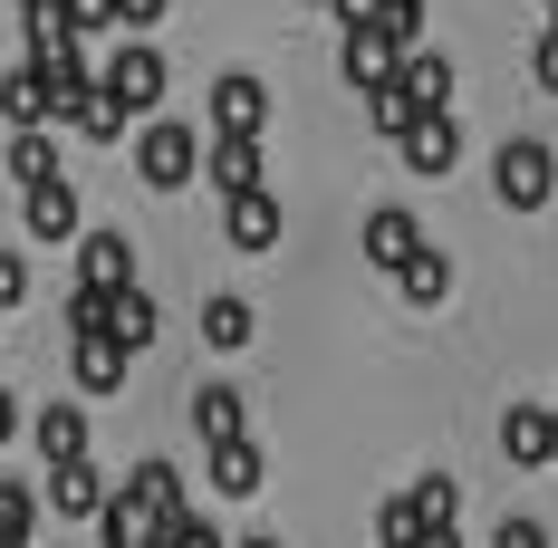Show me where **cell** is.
<instances>
[{"mask_svg": "<svg viewBox=\"0 0 558 548\" xmlns=\"http://www.w3.org/2000/svg\"><path fill=\"white\" fill-rule=\"evenodd\" d=\"M404 500H414V520H424V529H452V510H462V482H452V472H424Z\"/></svg>", "mask_w": 558, "mask_h": 548, "instance_id": "484cf974", "label": "cell"}, {"mask_svg": "<svg viewBox=\"0 0 558 548\" xmlns=\"http://www.w3.org/2000/svg\"><path fill=\"white\" fill-rule=\"evenodd\" d=\"M530 77H539V97H558V29H539V49H530Z\"/></svg>", "mask_w": 558, "mask_h": 548, "instance_id": "1f68e13d", "label": "cell"}, {"mask_svg": "<svg viewBox=\"0 0 558 548\" xmlns=\"http://www.w3.org/2000/svg\"><path fill=\"white\" fill-rule=\"evenodd\" d=\"M356 241H366V260H376V270H404V260L424 251V221H414V212H395V203H376Z\"/></svg>", "mask_w": 558, "mask_h": 548, "instance_id": "7c38bea8", "label": "cell"}, {"mask_svg": "<svg viewBox=\"0 0 558 548\" xmlns=\"http://www.w3.org/2000/svg\"><path fill=\"white\" fill-rule=\"evenodd\" d=\"M20 299H29V260H20V251H0V318H10Z\"/></svg>", "mask_w": 558, "mask_h": 548, "instance_id": "f546056e", "label": "cell"}, {"mask_svg": "<svg viewBox=\"0 0 558 548\" xmlns=\"http://www.w3.org/2000/svg\"><path fill=\"white\" fill-rule=\"evenodd\" d=\"M414 539H424V520H414V500L395 491L386 510H376V548H414Z\"/></svg>", "mask_w": 558, "mask_h": 548, "instance_id": "83f0119b", "label": "cell"}, {"mask_svg": "<svg viewBox=\"0 0 558 548\" xmlns=\"http://www.w3.org/2000/svg\"><path fill=\"white\" fill-rule=\"evenodd\" d=\"M492 548H549V529H539V520H520V510H510L501 529H492Z\"/></svg>", "mask_w": 558, "mask_h": 548, "instance_id": "4dcf8cb0", "label": "cell"}, {"mask_svg": "<svg viewBox=\"0 0 558 548\" xmlns=\"http://www.w3.org/2000/svg\"><path fill=\"white\" fill-rule=\"evenodd\" d=\"M213 135H270V87L251 68H222L213 77Z\"/></svg>", "mask_w": 558, "mask_h": 548, "instance_id": "277c9868", "label": "cell"}, {"mask_svg": "<svg viewBox=\"0 0 558 548\" xmlns=\"http://www.w3.org/2000/svg\"><path fill=\"white\" fill-rule=\"evenodd\" d=\"M366 115H376V135H404V125H414V107H404L395 87H376V97H366Z\"/></svg>", "mask_w": 558, "mask_h": 548, "instance_id": "f1b7e54d", "label": "cell"}, {"mask_svg": "<svg viewBox=\"0 0 558 548\" xmlns=\"http://www.w3.org/2000/svg\"><path fill=\"white\" fill-rule=\"evenodd\" d=\"M116 491L135 500V510H155V520H183V510H193V500H183V472H173V462H135V472H125Z\"/></svg>", "mask_w": 558, "mask_h": 548, "instance_id": "d6986e66", "label": "cell"}, {"mask_svg": "<svg viewBox=\"0 0 558 548\" xmlns=\"http://www.w3.org/2000/svg\"><path fill=\"white\" fill-rule=\"evenodd\" d=\"M260 165H270L260 135H203V173L222 183V203H231V193H260Z\"/></svg>", "mask_w": 558, "mask_h": 548, "instance_id": "9c48e42d", "label": "cell"}, {"mask_svg": "<svg viewBox=\"0 0 558 548\" xmlns=\"http://www.w3.org/2000/svg\"><path fill=\"white\" fill-rule=\"evenodd\" d=\"M337 68H347V87H356V97H376V87H395V49L376 39V29H347V49H337Z\"/></svg>", "mask_w": 558, "mask_h": 548, "instance_id": "ffe728a7", "label": "cell"}, {"mask_svg": "<svg viewBox=\"0 0 558 548\" xmlns=\"http://www.w3.org/2000/svg\"><path fill=\"white\" fill-rule=\"evenodd\" d=\"M366 29H376L395 58H414V49H424V0H376V20H366Z\"/></svg>", "mask_w": 558, "mask_h": 548, "instance_id": "d4e9b609", "label": "cell"}, {"mask_svg": "<svg viewBox=\"0 0 558 548\" xmlns=\"http://www.w3.org/2000/svg\"><path fill=\"white\" fill-rule=\"evenodd\" d=\"M20 221H29V241H68V251H77L87 203H77V183L58 173V183H29V193H20Z\"/></svg>", "mask_w": 558, "mask_h": 548, "instance_id": "5b68a950", "label": "cell"}, {"mask_svg": "<svg viewBox=\"0 0 558 548\" xmlns=\"http://www.w3.org/2000/svg\"><path fill=\"white\" fill-rule=\"evenodd\" d=\"M231 548H279V539H270V529H251V539H231Z\"/></svg>", "mask_w": 558, "mask_h": 548, "instance_id": "d590c367", "label": "cell"}, {"mask_svg": "<svg viewBox=\"0 0 558 548\" xmlns=\"http://www.w3.org/2000/svg\"><path fill=\"white\" fill-rule=\"evenodd\" d=\"M0 115H10V135H29V125H49V77L20 58L10 77H0Z\"/></svg>", "mask_w": 558, "mask_h": 548, "instance_id": "44dd1931", "label": "cell"}, {"mask_svg": "<svg viewBox=\"0 0 558 548\" xmlns=\"http://www.w3.org/2000/svg\"><path fill=\"white\" fill-rule=\"evenodd\" d=\"M452 87H462V77H452V58H444V49L395 58V97H404L414 115H452Z\"/></svg>", "mask_w": 558, "mask_h": 548, "instance_id": "8992f818", "label": "cell"}, {"mask_svg": "<svg viewBox=\"0 0 558 548\" xmlns=\"http://www.w3.org/2000/svg\"><path fill=\"white\" fill-rule=\"evenodd\" d=\"M251 328H260V318H251V299H241V289H213V299H203V346H213V356H241Z\"/></svg>", "mask_w": 558, "mask_h": 548, "instance_id": "ac0fdd59", "label": "cell"}, {"mask_svg": "<svg viewBox=\"0 0 558 548\" xmlns=\"http://www.w3.org/2000/svg\"><path fill=\"white\" fill-rule=\"evenodd\" d=\"M260 482H270V452H260L251 434H241V442H213V491H222V500H251Z\"/></svg>", "mask_w": 558, "mask_h": 548, "instance_id": "2e32d148", "label": "cell"}, {"mask_svg": "<svg viewBox=\"0 0 558 548\" xmlns=\"http://www.w3.org/2000/svg\"><path fill=\"white\" fill-rule=\"evenodd\" d=\"M29 442L49 452V472L58 462H87V404H39L29 414Z\"/></svg>", "mask_w": 558, "mask_h": 548, "instance_id": "5bb4252c", "label": "cell"}, {"mask_svg": "<svg viewBox=\"0 0 558 548\" xmlns=\"http://www.w3.org/2000/svg\"><path fill=\"white\" fill-rule=\"evenodd\" d=\"M395 289H404L414 308H444V299H452V260H444V251H434V241H424V251H414V260L395 270Z\"/></svg>", "mask_w": 558, "mask_h": 548, "instance_id": "603a6c76", "label": "cell"}, {"mask_svg": "<svg viewBox=\"0 0 558 548\" xmlns=\"http://www.w3.org/2000/svg\"><path fill=\"white\" fill-rule=\"evenodd\" d=\"M135 173H145L155 193H183V183L203 173V125H183V115H145V125H135Z\"/></svg>", "mask_w": 558, "mask_h": 548, "instance_id": "7a4b0ae2", "label": "cell"}, {"mask_svg": "<svg viewBox=\"0 0 558 548\" xmlns=\"http://www.w3.org/2000/svg\"><path fill=\"white\" fill-rule=\"evenodd\" d=\"M165 87H173V58L155 39H125V49L97 58V97H107L125 125H145V115H165Z\"/></svg>", "mask_w": 558, "mask_h": 548, "instance_id": "6da1fadb", "label": "cell"}, {"mask_svg": "<svg viewBox=\"0 0 558 548\" xmlns=\"http://www.w3.org/2000/svg\"><path fill=\"white\" fill-rule=\"evenodd\" d=\"M222 241H231V251H279V193H270V183L222 203Z\"/></svg>", "mask_w": 558, "mask_h": 548, "instance_id": "8fae6325", "label": "cell"}, {"mask_svg": "<svg viewBox=\"0 0 558 548\" xmlns=\"http://www.w3.org/2000/svg\"><path fill=\"white\" fill-rule=\"evenodd\" d=\"M20 10H29V0H20Z\"/></svg>", "mask_w": 558, "mask_h": 548, "instance_id": "74e56055", "label": "cell"}, {"mask_svg": "<svg viewBox=\"0 0 558 548\" xmlns=\"http://www.w3.org/2000/svg\"><path fill=\"white\" fill-rule=\"evenodd\" d=\"M155 328H165V308H155L145 289H116V299H107V346L145 356V346H155Z\"/></svg>", "mask_w": 558, "mask_h": 548, "instance_id": "9a60e30c", "label": "cell"}, {"mask_svg": "<svg viewBox=\"0 0 558 548\" xmlns=\"http://www.w3.org/2000/svg\"><path fill=\"white\" fill-rule=\"evenodd\" d=\"M414 548H462V529H424V539H414Z\"/></svg>", "mask_w": 558, "mask_h": 548, "instance_id": "e575fe53", "label": "cell"}, {"mask_svg": "<svg viewBox=\"0 0 558 548\" xmlns=\"http://www.w3.org/2000/svg\"><path fill=\"white\" fill-rule=\"evenodd\" d=\"M107 491H116V482H97V462H58V472H49V510H58V520H97Z\"/></svg>", "mask_w": 558, "mask_h": 548, "instance_id": "e0dca14e", "label": "cell"}, {"mask_svg": "<svg viewBox=\"0 0 558 548\" xmlns=\"http://www.w3.org/2000/svg\"><path fill=\"white\" fill-rule=\"evenodd\" d=\"M49 10H58V29H68L77 49H97V39L116 29V0H49Z\"/></svg>", "mask_w": 558, "mask_h": 548, "instance_id": "4316f807", "label": "cell"}, {"mask_svg": "<svg viewBox=\"0 0 558 548\" xmlns=\"http://www.w3.org/2000/svg\"><path fill=\"white\" fill-rule=\"evenodd\" d=\"M77 289H97V299L135 289V241L125 231H77Z\"/></svg>", "mask_w": 558, "mask_h": 548, "instance_id": "52a82bcc", "label": "cell"}, {"mask_svg": "<svg viewBox=\"0 0 558 548\" xmlns=\"http://www.w3.org/2000/svg\"><path fill=\"white\" fill-rule=\"evenodd\" d=\"M395 155H404V173H434V183H444V173L462 165V125H452V115H414V125L395 135Z\"/></svg>", "mask_w": 558, "mask_h": 548, "instance_id": "ba28073f", "label": "cell"}, {"mask_svg": "<svg viewBox=\"0 0 558 548\" xmlns=\"http://www.w3.org/2000/svg\"><path fill=\"white\" fill-rule=\"evenodd\" d=\"M125 346H107V337H68V376H77V394H125Z\"/></svg>", "mask_w": 558, "mask_h": 548, "instance_id": "4fadbf2b", "label": "cell"}, {"mask_svg": "<svg viewBox=\"0 0 558 548\" xmlns=\"http://www.w3.org/2000/svg\"><path fill=\"white\" fill-rule=\"evenodd\" d=\"M492 193H501L510 212H539L558 193V155L539 135H501V155H492Z\"/></svg>", "mask_w": 558, "mask_h": 548, "instance_id": "3957f363", "label": "cell"}, {"mask_svg": "<svg viewBox=\"0 0 558 548\" xmlns=\"http://www.w3.org/2000/svg\"><path fill=\"white\" fill-rule=\"evenodd\" d=\"M165 10H173V0H116V29H155Z\"/></svg>", "mask_w": 558, "mask_h": 548, "instance_id": "d6a6232c", "label": "cell"}, {"mask_svg": "<svg viewBox=\"0 0 558 548\" xmlns=\"http://www.w3.org/2000/svg\"><path fill=\"white\" fill-rule=\"evenodd\" d=\"M193 434H203V442H241V434H251L241 385H203V394H193Z\"/></svg>", "mask_w": 558, "mask_h": 548, "instance_id": "7402d4cb", "label": "cell"}, {"mask_svg": "<svg viewBox=\"0 0 558 548\" xmlns=\"http://www.w3.org/2000/svg\"><path fill=\"white\" fill-rule=\"evenodd\" d=\"M308 10H328V0H308Z\"/></svg>", "mask_w": 558, "mask_h": 548, "instance_id": "8d00e7d4", "label": "cell"}, {"mask_svg": "<svg viewBox=\"0 0 558 548\" xmlns=\"http://www.w3.org/2000/svg\"><path fill=\"white\" fill-rule=\"evenodd\" d=\"M20 434V394H10V385H0V442Z\"/></svg>", "mask_w": 558, "mask_h": 548, "instance_id": "836d02e7", "label": "cell"}, {"mask_svg": "<svg viewBox=\"0 0 558 548\" xmlns=\"http://www.w3.org/2000/svg\"><path fill=\"white\" fill-rule=\"evenodd\" d=\"M549 414H558V404H549Z\"/></svg>", "mask_w": 558, "mask_h": 548, "instance_id": "f35d334b", "label": "cell"}, {"mask_svg": "<svg viewBox=\"0 0 558 548\" xmlns=\"http://www.w3.org/2000/svg\"><path fill=\"white\" fill-rule=\"evenodd\" d=\"M501 452L520 462V472L558 462V414H549V404H510V414H501Z\"/></svg>", "mask_w": 558, "mask_h": 548, "instance_id": "30bf717a", "label": "cell"}, {"mask_svg": "<svg viewBox=\"0 0 558 548\" xmlns=\"http://www.w3.org/2000/svg\"><path fill=\"white\" fill-rule=\"evenodd\" d=\"M10 183H20V193H29V183H58V135H49V125L10 135Z\"/></svg>", "mask_w": 558, "mask_h": 548, "instance_id": "cb8c5ba5", "label": "cell"}]
</instances>
